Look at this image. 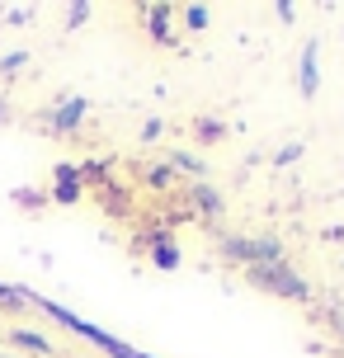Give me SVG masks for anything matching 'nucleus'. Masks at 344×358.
<instances>
[{"label":"nucleus","mask_w":344,"mask_h":358,"mask_svg":"<svg viewBox=\"0 0 344 358\" xmlns=\"http://www.w3.org/2000/svg\"><path fill=\"white\" fill-rule=\"evenodd\" d=\"M245 283L259 287V292H269V297H283V302H311L307 278H302L288 259H278V264H250L245 268Z\"/></svg>","instance_id":"f257e3e1"},{"label":"nucleus","mask_w":344,"mask_h":358,"mask_svg":"<svg viewBox=\"0 0 344 358\" xmlns=\"http://www.w3.org/2000/svg\"><path fill=\"white\" fill-rule=\"evenodd\" d=\"M217 245H222V255L241 268L288 259V255H283V241H269V236H217Z\"/></svg>","instance_id":"f03ea898"},{"label":"nucleus","mask_w":344,"mask_h":358,"mask_svg":"<svg viewBox=\"0 0 344 358\" xmlns=\"http://www.w3.org/2000/svg\"><path fill=\"white\" fill-rule=\"evenodd\" d=\"M85 113H90V99H80V94H62V99L43 113V123H48L52 137H71L76 127L85 123Z\"/></svg>","instance_id":"7ed1b4c3"},{"label":"nucleus","mask_w":344,"mask_h":358,"mask_svg":"<svg viewBox=\"0 0 344 358\" xmlns=\"http://www.w3.org/2000/svg\"><path fill=\"white\" fill-rule=\"evenodd\" d=\"M137 245H146V259L161 268V273H175V268H180V241H175L170 227H151Z\"/></svg>","instance_id":"20e7f679"},{"label":"nucleus","mask_w":344,"mask_h":358,"mask_svg":"<svg viewBox=\"0 0 344 358\" xmlns=\"http://www.w3.org/2000/svg\"><path fill=\"white\" fill-rule=\"evenodd\" d=\"M52 203H62V208H76L80 198H85V184H80V170H76L71 161H57L52 165Z\"/></svg>","instance_id":"39448f33"},{"label":"nucleus","mask_w":344,"mask_h":358,"mask_svg":"<svg viewBox=\"0 0 344 358\" xmlns=\"http://www.w3.org/2000/svg\"><path fill=\"white\" fill-rule=\"evenodd\" d=\"M189 203H194V217H203V222H208V227L217 231V222L227 217V198H222L217 189L208 184V179H199V184L189 189Z\"/></svg>","instance_id":"423d86ee"},{"label":"nucleus","mask_w":344,"mask_h":358,"mask_svg":"<svg viewBox=\"0 0 344 358\" xmlns=\"http://www.w3.org/2000/svg\"><path fill=\"white\" fill-rule=\"evenodd\" d=\"M175 15H180V10H175V5H146L142 10V19H146V38H151V43H161V48H175Z\"/></svg>","instance_id":"0eeeda50"},{"label":"nucleus","mask_w":344,"mask_h":358,"mask_svg":"<svg viewBox=\"0 0 344 358\" xmlns=\"http://www.w3.org/2000/svg\"><path fill=\"white\" fill-rule=\"evenodd\" d=\"M297 90H302V99H316V90H321V48H316V38L302 48V62H297Z\"/></svg>","instance_id":"6e6552de"},{"label":"nucleus","mask_w":344,"mask_h":358,"mask_svg":"<svg viewBox=\"0 0 344 358\" xmlns=\"http://www.w3.org/2000/svg\"><path fill=\"white\" fill-rule=\"evenodd\" d=\"M10 344H15V349H24V354L52 358V340H48V335H34V330H24V325H19V330H10Z\"/></svg>","instance_id":"1a4fd4ad"},{"label":"nucleus","mask_w":344,"mask_h":358,"mask_svg":"<svg viewBox=\"0 0 344 358\" xmlns=\"http://www.w3.org/2000/svg\"><path fill=\"white\" fill-rule=\"evenodd\" d=\"M194 137H199L203 146H217L222 137H227V123H222L217 113H199V118H194Z\"/></svg>","instance_id":"9d476101"},{"label":"nucleus","mask_w":344,"mask_h":358,"mask_svg":"<svg viewBox=\"0 0 344 358\" xmlns=\"http://www.w3.org/2000/svg\"><path fill=\"white\" fill-rule=\"evenodd\" d=\"M165 165H170V170H184V175H194V184L208 175V165H203L194 151H170V156H165Z\"/></svg>","instance_id":"9b49d317"},{"label":"nucleus","mask_w":344,"mask_h":358,"mask_svg":"<svg viewBox=\"0 0 344 358\" xmlns=\"http://www.w3.org/2000/svg\"><path fill=\"white\" fill-rule=\"evenodd\" d=\"M180 19H184V29H189V34H203V29H208V19H213V10H208V5H184Z\"/></svg>","instance_id":"f8f14e48"},{"label":"nucleus","mask_w":344,"mask_h":358,"mask_svg":"<svg viewBox=\"0 0 344 358\" xmlns=\"http://www.w3.org/2000/svg\"><path fill=\"white\" fill-rule=\"evenodd\" d=\"M146 184H151V189H170V184H175V170H170V165H146Z\"/></svg>","instance_id":"ddd939ff"},{"label":"nucleus","mask_w":344,"mask_h":358,"mask_svg":"<svg viewBox=\"0 0 344 358\" xmlns=\"http://www.w3.org/2000/svg\"><path fill=\"white\" fill-rule=\"evenodd\" d=\"M19 208H48V194H38V189H10Z\"/></svg>","instance_id":"4468645a"},{"label":"nucleus","mask_w":344,"mask_h":358,"mask_svg":"<svg viewBox=\"0 0 344 358\" xmlns=\"http://www.w3.org/2000/svg\"><path fill=\"white\" fill-rule=\"evenodd\" d=\"M94 10L85 5V0H76V5H66V29H85V19H90Z\"/></svg>","instance_id":"2eb2a0df"},{"label":"nucleus","mask_w":344,"mask_h":358,"mask_svg":"<svg viewBox=\"0 0 344 358\" xmlns=\"http://www.w3.org/2000/svg\"><path fill=\"white\" fill-rule=\"evenodd\" d=\"M292 161H302V142H283L278 151H273V165H278V170L292 165Z\"/></svg>","instance_id":"dca6fc26"},{"label":"nucleus","mask_w":344,"mask_h":358,"mask_svg":"<svg viewBox=\"0 0 344 358\" xmlns=\"http://www.w3.org/2000/svg\"><path fill=\"white\" fill-rule=\"evenodd\" d=\"M24 66H29V52H5L0 57V76H19Z\"/></svg>","instance_id":"f3484780"},{"label":"nucleus","mask_w":344,"mask_h":358,"mask_svg":"<svg viewBox=\"0 0 344 358\" xmlns=\"http://www.w3.org/2000/svg\"><path fill=\"white\" fill-rule=\"evenodd\" d=\"M29 19H34V10H29V5H15V10H5V24H10V29H24Z\"/></svg>","instance_id":"a211bd4d"},{"label":"nucleus","mask_w":344,"mask_h":358,"mask_svg":"<svg viewBox=\"0 0 344 358\" xmlns=\"http://www.w3.org/2000/svg\"><path fill=\"white\" fill-rule=\"evenodd\" d=\"M161 137H165V123H161V118H146V123H142V142L151 146V142H161Z\"/></svg>","instance_id":"6ab92c4d"},{"label":"nucleus","mask_w":344,"mask_h":358,"mask_svg":"<svg viewBox=\"0 0 344 358\" xmlns=\"http://www.w3.org/2000/svg\"><path fill=\"white\" fill-rule=\"evenodd\" d=\"M273 15H278V19H283V24H292V19H297V10H292V5H288V0H278V5H273Z\"/></svg>","instance_id":"aec40b11"},{"label":"nucleus","mask_w":344,"mask_h":358,"mask_svg":"<svg viewBox=\"0 0 344 358\" xmlns=\"http://www.w3.org/2000/svg\"><path fill=\"white\" fill-rule=\"evenodd\" d=\"M15 123V108H10V99H5V94H0V127H10Z\"/></svg>","instance_id":"412c9836"},{"label":"nucleus","mask_w":344,"mask_h":358,"mask_svg":"<svg viewBox=\"0 0 344 358\" xmlns=\"http://www.w3.org/2000/svg\"><path fill=\"white\" fill-rule=\"evenodd\" d=\"M0 358H10V354H0Z\"/></svg>","instance_id":"4be33fe9"}]
</instances>
